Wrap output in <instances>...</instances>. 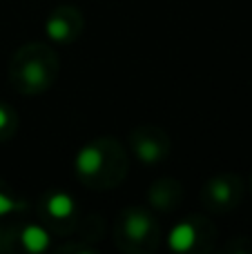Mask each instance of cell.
I'll return each instance as SVG.
<instances>
[{
  "instance_id": "277c9868",
  "label": "cell",
  "mask_w": 252,
  "mask_h": 254,
  "mask_svg": "<svg viewBox=\"0 0 252 254\" xmlns=\"http://www.w3.org/2000/svg\"><path fill=\"white\" fill-rule=\"evenodd\" d=\"M105 165V152L98 145H87L76 156V170L80 176H96Z\"/></svg>"
},
{
  "instance_id": "8fae6325",
  "label": "cell",
  "mask_w": 252,
  "mask_h": 254,
  "mask_svg": "<svg viewBox=\"0 0 252 254\" xmlns=\"http://www.w3.org/2000/svg\"><path fill=\"white\" fill-rule=\"evenodd\" d=\"M7 127H9V110L0 105V131L7 129Z\"/></svg>"
},
{
  "instance_id": "9c48e42d",
  "label": "cell",
  "mask_w": 252,
  "mask_h": 254,
  "mask_svg": "<svg viewBox=\"0 0 252 254\" xmlns=\"http://www.w3.org/2000/svg\"><path fill=\"white\" fill-rule=\"evenodd\" d=\"M196 241V230L192 223H181L172 230L170 234V248L177 252H186L192 248V243Z\"/></svg>"
},
{
  "instance_id": "ba28073f",
  "label": "cell",
  "mask_w": 252,
  "mask_h": 254,
  "mask_svg": "<svg viewBox=\"0 0 252 254\" xmlns=\"http://www.w3.org/2000/svg\"><path fill=\"white\" fill-rule=\"evenodd\" d=\"M47 212L52 219L65 221L74 214V201H71V196H67L65 192H54L52 196L47 198Z\"/></svg>"
},
{
  "instance_id": "6da1fadb",
  "label": "cell",
  "mask_w": 252,
  "mask_h": 254,
  "mask_svg": "<svg viewBox=\"0 0 252 254\" xmlns=\"http://www.w3.org/2000/svg\"><path fill=\"white\" fill-rule=\"evenodd\" d=\"M40 54H43V47H38V56H27V52L18 54V61H22V67H20V76H16V78H20L22 87L29 94L45 89L47 83L52 80V71L40 58Z\"/></svg>"
},
{
  "instance_id": "30bf717a",
  "label": "cell",
  "mask_w": 252,
  "mask_h": 254,
  "mask_svg": "<svg viewBox=\"0 0 252 254\" xmlns=\"http://www.w3.org/2000/svg\"><path fill=\"white\" fill-rule=\"evenodd\" d=\"M18 207H22V203L13 201V198H9L4 192H0V216L11 212V210H18Z\"/></svg>"
},
{
  "instance_id": "52a82bcc",
  "label": "cell",
  "mask_w": 252,
  "mask_h": 254,
  "mask_svg": "<svg viewBox=\"0 0 252 254\" xmlns=\"http://www.w3.org/2000/svg\"><path fill=\"white\" fill-rule=\"evenodd\" d=\"M134 149H136L138 158L145 163H156L165 152V147H161V143L150 138V131L147 129L141 131V140H134Z\"/></svg>"
},
{
  "instance_id": "8992f818",
  "label": "cell",
  "mask_w": 252,
  "mask_h": 254,
  "mask_svg": "<svg viewBox=\"0 0 252 254\" xmlns=\"http://www.w3.org/2000/svg\"><path fill=\"white\" fill-rule=\"evenodd\" d=\"M150 228H152V221L145 212L132 210L125 214V232H127V237L134 239V241H143V239L150 234Z\"/></svg>"
},
{
  "instance_id": "5b68a950",
  "label": "cell",
  "mask_w": 252,
  "mask_h": 254,
  "mask_svg": "<svg viewBox=\"0 0 252 254\" xmlns=\"http://www.w3.org/2000/svg\"><path fill=\"white\" fill-rule=\"evenodd\" d=\"M20 241H22V248H25L27 252L40 254L49 248V234L45 232L40 225H27V228H22V232H20Z\"/></svg>"
},
{
  "instance_id": "7a4b0ae2",
  "label": "cell",
  "mask_w": 252,
  "mask_h": 254,
  "mask_svg": "<svg viewBox=\"0 0 252 254\" xmlns=\"http://www.w3.org/2000/svg\"><path fill=\"white\" fill-rule=\"evenodd\" d=\"M241 181L237 176H221L214 179L208 188V198L214 207H232L239 203Z\"/></svg>"
},
{
  "instance_id": "3957f363",
  "label": "cell",
  "mask_w": 252,
  "mask_h": 254,
  "mask_svg": "<svg viewBox=\"0 0 252 254\" xmlns=\"http://www.w3.org/2000/svg\"><path fill=\"white\" fill-rule=\"evenodd\" d=\"M76 11L71 9H58L56 13H52V18L47 20V36L56 43H69L76 36V29L80 27V20L74 22Z\"/></svg>"
}]
</instances>
